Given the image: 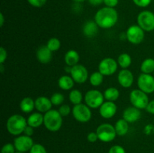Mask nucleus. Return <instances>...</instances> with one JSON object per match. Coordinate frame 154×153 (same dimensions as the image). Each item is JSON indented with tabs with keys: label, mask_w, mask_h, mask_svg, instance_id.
Here are the masks:
<instances>
[{
	"label": "nucleus",
	"mask_w": 154,
	"mask_h": 153,
	"mask_svg": "<svg viewBox=\"0 0 154 153\" xmlns=\"http://www.w3.org/2000/svg\"><path fill=\"white\" fill-rule=\"evenodd\" d=\"M108 153H126V150L120 145H114L110 148Z\"/></svg>",
	"instance_id": "c9c22d12"
},
{
	"label": "nucleus",
	"mask_w": 154,
	"mask_h": 153,
	"mask_svg": "<svg viewBox=\"0 0 154 153\" xmlns=\"http://www.w3.org/2000/svg\"><path fill=\"white\" fill-rule=\"evenodd\" d=\"M26 126L27 120L20 114H14L11 116L6 122L8 132L13 136H19L23 133Z\"/></svg>",
	"instance_id": "f03ea898"
},
{
	"label": "nucleus",
	"mask_w": 154,
	"mask_h": 153,
	"mask_svg": "<svg viewBox=\"0 0 154 153\" xmlns=\"http://www.w3.org/2000/svg\"><path fill=\"white\" fill-rule=\"evenodd\" d=\"M70 76L75 82L78 84L84 83L89 77V73L87 68L83 64H78L72 67Z\"/></svg>",
	"instance_id": "ddd939ff"
},
{
	"label": "nucleus",
	"mask_w": 154,
	"mask_h": 153,
	"mask_svg": "<svg viewBox=\"0 0 154 153\" xmlns=\"http://www.w3.org/2000/svg\"><path fill=\"white\" fill-rule=\"evenodd\" d=\"M141 110L133 106H129L125 109L123 112V118L129 123H133L138 121L141 118Z\"/></svg>",
	"instance_id": "dca6fc26"
},
{
	"label": "nucleus",
	"mask_w": 154,
	"mask_h": 153,
	"mask_svg": "<svg viewBox=\"0 0 154 153\" xmlns=\"http://www.w3.org/2000/svg\"><path fill=\"white\" fill-rule=\"evenodd\" d=\"M114 128L117 132V135L120 136H125L129 131V122H127L124 118H120L116 122Z\"/></svg>",
	"instance_id": "b1692460"
},
{
	"label": "nucleus",
	"mask_w": 154,
	"mask_h": 153,
	"mask_svg": "<svg viewBox=\"0 0 154 153\" xmlns=\"http://www.w3.org/2000/svg\"><path fill=\"white\" fill-rule=\"evenodd\" d=\"M141 70L144 74H151L154 73V58H147L144 59L141 64Z\"/></svg>",
	"instance_id": "a878e982"
},
{
	"label": "nucleus",
	"mask_w": 154,
	"mask_h": 153,
	"mask_svg": "<svg viewBox=\"0 0 154 153\" xmlns=\"http://www.w3.org/2000/svg\"><path fill=\"white\" fill-rule=\"evenodd\" d=\"M153 124H154V118H153Z\"/></svg>",
	"instance_id": "09e8293b"
},
{
	"label": "nucleus",
	"mask_w": 154,
	"mask_h": 153,
	"mask_svg": "<svg viewBox=\"0 0 154 153\" xmlns=\"http://www.w3.org/2000/svg\"><path fill=\"white\" fill-rule=\"evenodd\" d=\"M33 133H34V128L31 127V126H29L27 124V126L26 127L25 130H24V131H23L24 134L26 135V136H32Z\"/></svg>",
	"instance_id": "37998d69"
},
{
	"label": "nucleus",
	"mask_w": 154,
	"mask_h": 153,
	"mask_svg": "<svg viewBox=\"0 0 154 153\" xmlns=\"http://www.w3.org/2000/svg\"><path fill=\"white\" fill-rule=\"evenodd\" d=\"M20 110L24 113H29L32 112L33 110L35 108V100H33L30 97L24 98L20 103Z\"/></svg>",
	"instance_id": "5701e85b"
},
{
	"label": "nucleus",
	"mask_w": 154,
	"mask_h": 153,
	"mask_svg": "<svg viewBox=\"0 0 154 153\" xmlns=\"http://www.w3.org/2000/svg\"><path fill=\"white\" fill-rule=\"evenodd\" d=\"M72 1H74L75 2H77V3H81V2H83L86 1V0H72Z\"/></svg>",
	"instance_id": "49530a36"
},
{
	"label": "nucleus",
	"mask_w": 154,
	"mask_h": 153,
	"mask_svg": "<svg viewBox=\"0 0 154 153\" xmlns=\"http://www.w3.org/2000/svg\"><path fill=\"white\" fill-rule=\"evenodd\" d=\"M137 22L144 32L153 31L154 13L150 10H143L138 15Z\"/></svg>",
	"instance_id": "6e6552de"
},
{
	"label": "nucleus",
	"mask_w": 154,
	"mask_h": 153,
	"mask_svg": "<svg viewBox=\"0 0 154 153\" xmlns=\"http://www.w3.org/2000/svg\"><path fill=\"white\" fill-rule=\"evenodd\" d=\"M51 100L54 106H61L65 100V97L62 93L56 92L52 94L51 97Z\"/></svg>",
	"instance_id": "7c9ffc66"
},
{
	"label": "nucleus",
	"mask_w": 154,
	"mask_h": 153,
	"mask_svg": "<svg viewBox=\"0 0 154 153\" xmlns=\"http://www.w3.org/2000/svg\"><path fill=\"white\" fill-rule=\"evenodd\" d=\"M30 5L35 8H41L45 5L47 2V0H27Z\"/></svg>",
	"instance_id": "f704fd0d"
},
{
	"label": "nucleus",
	"mask_w": 154,
	"mask_h": 153,
	"mask_svg": "<svg viewBox=\"0 0 154 153\" xmlns=\"http://www.w3.org/2000/svg\"><path fill=\"white\" fill-rule=\"evenodd\" d=\"M118 63L114 58L108 57L105 58L99 62V71L104 76H111L117 70Z\"/></svg>",
	"instance_id": "9b49d317"
},
{
	"label": "nucleus",
	"mask_w": 154,
	"mask_h": 153,
	"mask_svg": "<svg viewBox=\"0 0 154 153\" xmlns=\"http://www.w3.org/2000/svg\"><path fill=\"white\" fill-rule=\"evenodd\" d=\"M75 81L69 75H63L58 80V86L61 89L68 91L71 90L75 85Z\"/></svg>",
	"instance_id": "4be33fe9"
},
{
	"label": "nucleus",
	"mask_w": 154,
	"mask_h": 153,
	"mask_svg": "<svg viewBox=\"0 0 154 153\" xmlns=\"http://www.w3.org/2000/svg\"><path fill=\"white\" fill-rule=\"evenodd\" d=\"M135 5L140 8H146L151 3L152 0H132Z\"/></svg>",
	"instance_id": "e433bc0d"
},
{
	"label": "nucleus",
	"mask_w": 154,
	"mask_h": 153,
	"mask_svg": "<svg viewBox=\"0 0 154 153\" xmlns=\"http://www.w3.org/2000/svg\"><path fill=\"white\" fill-rule=\"evenodd\" d=\"M8 53L6 49H5L4 46L0 47V64H4L5 62L7 59Z\"/></svg>",
	"instance_id": "4c0bfd02"
},
{
	"label": "nucleus",
	"mask_w": 154,
	"mask_h": 153,
	"mask_svg": "<svg viewBox=\"0 0 154 153\" xmlns=\"http://www.w3.org/2000/svg\"><path fill=\"white\" fill-rule=\"evenodd\" d=\"M29 153H48L45 147L40 143H35L32 148L30 149Z\"/></svg>",
	"instance_id": "2f4dec72"
},
{
	"label": "nucleus",
	"mask_w": 154,
	"mask_h": 153,
	"mask_svg": "<svg viewBox=\"0 0 154 153\" xmlns=\"http://www.w3.org/2000/svg\"><path fill=\"white\" fill-rule=\"evenodd\" d=\"M96 134L99 140L104 142H109L114 140L117 136L115 128L109 123H103L98 126Z\"/></svg>",
	"instance_id": "20e7f679"
},
{
	"label": "nucleus",
	"mask_w": 154,
	"mask_h": 153,
	"mask_svg": "<svg viewBox=\"0 0 154 153\" xmlns=\"http://www.w3.org/2000/svg\"><path fill=\"white\" fill-rule=\"evenodd\" d=\"M85 104L91 109H97L105 102V97L100 91L97 89H90L84 95Z\"/></svg>",
	"instance_id": "39448f33"
},
{
	"label": "nucleus",
	"mask_w": 154,
	"mask_h": 153,
	"mask_svg": "<svg viewBox=\"0 0 154 153\" xmlns=\"http://www.w3.org/2000/svg\"><path fill=\"white\" fill-rule=\"evenodd\" d=\"M144 133L146 135H151L154 134V124H147L144 128Z\"/></svg>",
	"instance_id": "58836bf2"
},
{
	"label": "nucleus",
	"mask_w": 154,
	"mask_h": 153,
	"mask_svg": "<svg viewBox=\"0 0 154 153\" xmlns=\"http://www.w3.org/2000/svg\"><path fill=\"white\" fill-rule=\"evenodd\" d=\"M119 0H104V4L106 7L115 8L118 4Z\"/></svg>",
	"instance_id": "a19ab883"
},
{
	"label": "nucleus",
	"mask_w": 154,
	"mask_h": 153,
	"mask_svg": "<svg viewBox=\"0 0 154 153\" xmlns=\"http://www.w3.org/2000/svg\"><path fill=\"white\" fill-rule=\"evenodd\" d=\"M129 100L133 106L139 110L146 109L149 103V98L147 93L141 89L132 90L129 94Z\"/></svg>",
	"instance_id": "0eeeda50"
},
{
	"label": "nucleus",
	"mask_w": 154,
	"mask_h": 153,
	"mask_svg": "<svg viewBox=\"0 0 154 153\" xmlns=\"http://www.w3.org/2000/svg\"><path fill=\"white\" fill-rule=\"evenodd\" d=\"M34 142L31 136L26 135H19L14 140V145L17 152H29L34 145Z\"/></svg>",
	"instance_id": "f8f14e48"
},
{
	"label": "nucleus",
	"mask_w": 154,
	"mask_h": 153,
	"mask_svg": "<svg viewBox=\"0 0 154 153\" xmlns=\"http://www.w3.org/2000/svg\"><path fill=\"white\" fill-rule=\"evenodd\" d=\"M99 26L96 21L89 20L84 24L83 26V33L87 38H93L99 32Z\"/></svg>",
	"instance_id": "6ab92c4d"
},
{
	"label": "nucleus",
	"mask_w": 154,
	"mask_h": 153,
	"mask_svg": "<svg viewBox=\"0 0 154 153\" xmlns=\"http://www.w3.org/2000/svg\"><path fill=\"white\" fill-rule=\"evenodd\" d=\"M87 140L90 142H96L99 140L96 132H90L87 134Z\"/></svg>",
	"instance_id": "ea45409f"
},
{
	"label": "nucleus",
	"mask_w": 154,
	"mask_h": 153,
	"mask_svg": "<svg viewBox=\"0 0 154 153\" xmlns=\"http://www.w3.org/2000/svg\"><path fill=\"white\" fill-rule=\"evenodd\" d=\"M69 100L71 103L74 105L79 104H81L84 99V96H83L82 92L78 89H72L70 92L69 95Z\"/></svg>",
	"instance_id": "cd10ccee"
},
{
	"label": "nucleus",
	"mask_w": 154,
	"mask_h": 153,
	"mask_svg": "<svg viewBox=\"0 0 154 153\" xmlns=\"http://www.w3.org/2000/svg\"><path fill=\"white\" fill-rule=\"evenodd\" d=\"M117 80L119 84L123 88H129L134 82V75L132 71L128 69H122L118 74Z\"/></svg>",
	"instance_id": "2eb2a0df"
},
{
	"label": "nucleus",
	"mask_w": 154,
	"mask_h": 153,
	"mask_svg": "<svg viewBox=\"0 0 154 153\" xmlns=\"http://www.w3.org/2000/svg\"><path fill=\"white\" fill-rule=\"evenodd\" d=\"M35 104L36 110L42 113H45L48 111L51 110L53 106L51 98H48L45 96L38 97L35 100Z\"/></svg>",
	"instance_id": "f3484780"
},
{
	"label": "nucleus",
	"mask_w": 154,
	"mask_h": 153,
	"mask_svg": "<svg viewBox=\"0 0 154 153\" xmlns=\"http://www.w3.org/2000/svg\"><path fill=\"white\" fill-rule=\"evenodd\" d=\"M15 151H16V148L14 143L8 142L2 147L1 153H16Z\"/></svg>",
	"instance_id": "473e14b6"
},
{
	"label": "nucleus",
	"mask_w": 154,
	"mask_h": 153,
	"mask_svg": "<svg viewBox=\"0 0 154 153\" xmlns=\"http://www.w3.org/2000/svg\"><path fill=\"white\" fill-rule=\"evenodd\" d=\"M46 46H48L50 50H51L52 52H55L60 48L61 42H60V39H58L57 38H51L48 40Z\"/></svg>",
	"instance_id": "c756f323"
},
{
	"label": "nucleus",
	"mask_w": 154,
	"mask_h": 153,
	"mask_svg": "<svg viewBox=\"0 0 154 153\" xmlns=\"http://www.w3.org/2000/svg\"><path fill=\"white\" fill-rule=\"evenodd\" d=\"M104 75L99 71L93 72L90 76V82L93 86H99L103 82Z\"/></svg>",
	"instance_id": "c85d7f7f"
},
{
	"label": "nucleus",
	"mask_w": 154,
	"mask_h": 153,
	"mask_svg": "<svg viewBox=\"0 0 154 153\" xmlns=\"http://www.w3.org/2000/svg\"><path fill=\"white\" fill-rule=\"evenodd\" d=\"M16 153H25V152H17Z\"/></svg>",
	"instance_id": "de8ad7c7"
},
{
	"label": "nucleus",
	"mask_w": 154,
	"mask_h": 153,
	"mask_svg": "<svg viewBox=\"0 0 154 153\" xmlns=\"http://www.w3.org/2000/svg\"><path fill=\"white\" fill-rule=\"evenodd\" d=\"M137 84L138 88L147 94L154 92V76L153 75L141 73L138 76Z\"/></svg>",
	"instance_id": "9d476101"
},
{
	"label": "nucleus",
	"mask_w": 154,
	"mask_h": 153,
	"mask_svg": "<svg viewBox=\"0 0 154 153\" xmlns=\"http://www.w3.org/2000/svg\"><path fill=\"white\" fill-rule=\"evenodd\" d=\"M80 60L79 53L75 50H70L65 54L64 61L68 66L73 67L78 64Z\"/></svg>",
	"instance_id": "412c9836"
},
{
	"label": "nucleus",
	"mask_w": 154,
	"mask_h": 153,
	"mask_svg": "<svg viewBox=\"0 0 154 153\" xmlns=\"http://www.w3.org/2000/svg\"><path fill=\"white\" fill-rule=\"evenodd\" d=\"M99 114L104 118H111L115 116L117 111V106L113 101H105L99 108Z\"/></svg>",
	"instance_id": "4468645a"
},
{
	"label": "nucleus",
	"mask_w": 154,
	"mask_h": 153,
	"mask_svg": "<svg viewBox=\"0 0 154 153\" xmlns=\"http://www.w3.org/2000/svg\"><path fill=\"white\" fill-rule=\"evenodd\" d=\"M153 76H154V73H153Z\"/></svg>",
	"instance_id": "8fccbe9b"
},
{
	"label": "nucleus",
	"mask_w": 154,
	"mask_h": 153,
	"mask_svg": "<svg viewBox=\"0 0 154 153\" xmlns=\"http://www.w3.org/2000/svg\"><path fill=\"white\" fill-rule=\"evenodd\" d=\"M126 38L129 43L139 44L144 39V31L138 25L130 26L126 32Z\"/></svg>",
	"instance_id": "1a4fd4ad"
},
{
	"label": "nucleus",
	"mask_w": 154,
	"mask_h": 153,
	"mask_svg": "<svg viewBox=\"0 0 154 153\" xmlns=\"http://www.w3.org/2000/svg\"><path fill=\"white\" fill-rule=\"evenodd\" d=\"M72 115L75 120L81 123L88 122L92 118L91 108L86 104H79L74 105L72 108Z\"/></svg>",
	"instance_id": "423d86ee"
},
{
	"label": "nucleus",
	"mask_w": 154,
	"mask_h": 153,
	"mask_svg": "<svg viewBox=\"0 0 154 153\" xmlns=\"http://www.w3.org/2000/svg\"><path fill=\"white\" fill-rule=\"evenodd\" d=\"M43 124L49 131H58L63 125V116L58 110L51 109L44 114Z\"/></svg>",
	"instance_id": "7ed1b4c3"
},
{
	"label": "nucleus",
	"mask_w": 154,
	"mask_h": 153,
	"mask_svg": "<svg viewBox=\"0 0 154 153\" xmlns=\"http://www.w3.org/2000/svg\"><path fill=\"white\" fill-rule=\"evenodd\" d=\"M95 21L99 28H111L118 21V13L114 8L104 7L99 9L95 15Z\"/></svg>",
	"instance_id": "f257e3e1"
},
{
	"label": "nucleus",
	"mask_w": 154,
	"mask_h": 153,
	"mask_svg": "<svg viewBox=\"0 0 154 153\" xmlns=\"http://www.w3.org/2000/svg\"><path fill=\"white\" fill-rule=\"evenodd\" d=\"M88 2L93 6H99L104 3V0H88Z\"/></svg>",
	"instance_id": "c03bdc74"
},
{
	"label": "nucleus",
	"mask_w": 154,
	"mask_h": 153,
	"mask_svg": "<svg viewBox=\"0 0 154 153\" xmlns=\"http://www.w3.org/2000/svg\"><path fill=\"white\" fill-rule=\"evenodd\" d=\"M52 52L46 45H43L38 48L36 51V57L39 62L42 64H48L52 59Z\"/></svg>",
	"instance_id": "a211bd4d"
},
{
	"label": "nucleus",
	"mask_w": 154,
	"mask_h": 153,
	"mask_svg": "<svg viewBox=\"0 0 154 153\" xmlns=\"http://www.w3.org/2000/svg\"><path fill=\"white\" fill-rule=\"evenodd\" d=\"M146 110L147 112H149L150 114L154 115V100H150L147 104V107H146Z\"/></svg>",
	"instance_id": "79ce46f5"
},
{
	"label": "nucleus",
	"mask_w": 154,
	"mask_h": 153,
	"mask_svg": "<svg viewBox=\"0 0 154 153\" xmlns=\"http://www.w3.org/2000/svg\"><path fill=\"white\" fill-rule=\"evenodd\" d=\"M27 124L31 127L34 128H38L42 124H44V115H42V112H32L29 116L28 118H27Z\"/></svg>",
	"instance_id": "aec40b11"
},
{
	"label": "nucleus",
	"mask_w": 154,
	"mask_h": 153,
	"mask_svg": "<svg viewBox=\"0 0 154 153\" xmlns=\"http://www.w3.org/2000/svg\"><path fill=\"white\" fill-rule=\"evenodd\" d=\"M5 22V17L4 15H3L2 13L0 14V26L2 27L3 25H4Z\"/></svg>",
	"instance_id": "a18cd8bd"
},
{
	"label": "nucleus",
	"mask_w": 154,
	"mask_h": 153,
	"mask_svg": "<svg viewBox=\"0 0 154 153\" xmlns=\"http://www.w3.org/2000/svg\"><path fill=\"white\" fill-rule=\"evenodd\" d=\"M104 97L106 100L115 102L120 97V91L115 87H109L104 92Z\"/></svg>",
	"instance_id": "393cba45"
},
{
	"label": "nucleus",
	"mask_w": 154,
	"mask_h": 153,
	"mask_svg": "<svg viewBox=\"0 0 154 153\" xmlns=\"http://www.w3.org/2000/svg\"><path fill=\"white\" fill-rule=\"evenodd\" d=\"M132 57L126 52L121 53L117 58L118 65L120 66L123 69H127L132 64Z\"/></svg>",
	"instance_id": "bb28decb"
},
{
	"label": "nucleus",
	"mask_w": 154,
	"mask_h": 153,
	"mask_svg": "<svg viewBox=\"0 0 154 153\" xmlns=\"http://www.w3.org/2000/svg\"><path fill=\"white\" fill-rule=\"evenodd\" d=\"M58 111L61 114L62 116H67L72 112V108L68 104H62L59 108Z\"/></svg>",
	"instance_id": "72a5a7b5"
}]
</instances>
